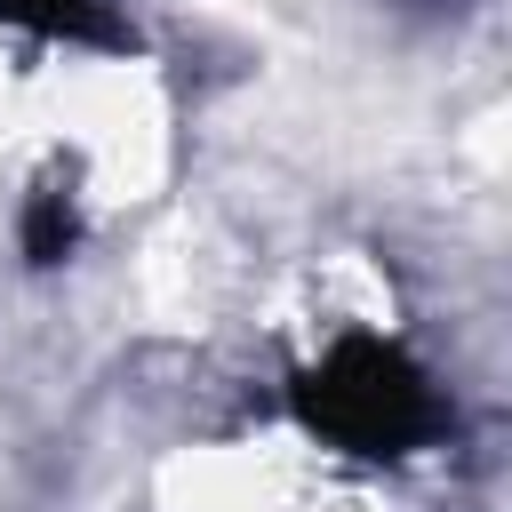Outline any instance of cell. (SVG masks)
<instances>
[{
	"label": "cell",
	"mask_w": 512,
	"mask_h": 512,
	"mask_svg": "<svg viewBox=\"0 0 512 512\" xmlns=\"http://www.w3.org/2000/svg\"><path fill=\"white\" fill-rule=\"evenodd\" d=\"M0 24L32 40H72V48H128V24L112 0H0Z\"/></svg>",
	"instance_id": "cell-2"
},
{
	"label": "cell",
	"mask_w": 512,
	"mask_h": 512,
	"mask_svg": "<svg viewBox=\"0 0 512 512\" xmlns=\"http://www.w3.org/2000/svg\"><path fill=\"white\" fill-rule=\"evenodd\" d=\"M296 416L312 440L344 448V456H368V464H392V456H416L448 408L432 392V376L384 344V336H344L328 344L304 376H296Z\"/></svg>",
	"instance_id": "cell-1"
},
{
	"label": "cell",
	"mask_w": 512,
	"mask_h": 512,
	"mask_svg": "<svg viewBox=\"0 0 512 512\" xmlns=\"http://www.w3.org/2000/svg\"><path fill=\"white\" fill-rule=\"evenodd\" d=\"M72 240H80V200H72L64 184H40V192L24 200V256H32V264H64Z\"/></svg>",
	"instance_id": "cell-3"
}]
</instances>
